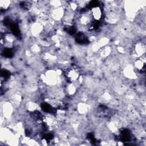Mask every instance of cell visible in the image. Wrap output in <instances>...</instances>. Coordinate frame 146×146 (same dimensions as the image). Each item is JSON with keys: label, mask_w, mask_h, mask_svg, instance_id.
I'll return each mask as SVG.
<instances>
[{"label": "cell", "mask_w": 146, "mask_h": 146, "mask_svg": "<svg viewBox=\"0 0 146 146\" xmlns=\"http://www.w3.org/2000/svg\"><path fill=\"white\" fill-rule=\"evenodd\" d=\"M90 13L92 20L96 22H100L103 15L102 10L99 5L92 7L90 10Z\"/></svg>", "instance_id": "1"}, {"label": "cell", "mask_w": 146, "mask_h": 146, "mask_svg": "<svg viewBox=\"0 0 146 146\" xmlns=\"http://www.w3.org/2000/svg\"><path fill=\"white\" fill-rule=\"evenodd\" d=\"M145 50V44L142 42L137 43L135 47V53L139 57L144 55Z\"/></svg>", "instance_id": "2"}]
</instances>
